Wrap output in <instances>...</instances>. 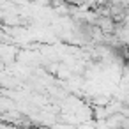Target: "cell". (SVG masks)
<instances>
[]
</instances>
